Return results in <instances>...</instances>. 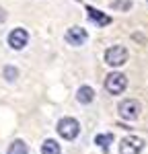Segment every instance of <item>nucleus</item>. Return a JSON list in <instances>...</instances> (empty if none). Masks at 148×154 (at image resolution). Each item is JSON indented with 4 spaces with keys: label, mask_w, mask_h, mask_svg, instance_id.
I'll use <instances>...</instances> for the list:
<instances>
[{
    "label": "nucleus",
    "mask_w": 148,
    "mask_h": 154,
    "mask_svg": "<svg viewBox=\"0 0 148 154\" xmlns=\"http://www.w3.org/2000/svg\"><path fill=\"white\" fill-rule=\"evenodd\" d=\"M58 134H60V138H64V140H74L76 136H78V131H80V123L76 121L74 117H62L60 121H58Z\"/></svg>",
    "instance_id": "f257e3e1"
},
{
    "label": "nucleus",
    "mask_w": 148,
    "mask_h": 154,
    "mask_svg": "<svg viewBox=\"0 0 148 154\" xmlns=\"http://www.w3.org/2000/svg\"><path fill=\"white\" fill-rule=\"evenodd\" d=\"M128 86V78L123 76L122 72H111L109 76L105 78V91L109 95H122Z\"/></svg>",
    "instance_id": "f03ea898"
},
{
    "label": "nucleus",
    "mask_w": 148,
    "mask_h": 154,
    "mask_svg": "<svg viewBox=\"0 0 148 154\" xmlns=\"http://www.w3.org/2000/svg\"><path fill=\"white\" fill-rule=\"evenodd\" d=\"M128 62V49L125 45H111L105 51V64H109L113 68H119Z\"/></svg>",
    "instance_id": "7ed1b4c3"
},
{
    "label": "nucleus",
    "mask_w": 148,
    "mask_h": 154,
    "mask_svg": "<svg viewBox=\"0 0 148 154\" xmlns=\"http://www.w3.org/2000/svg\"><path fill=\"white\" fill-rule=\"evenodd\" d=\"M117 111H119V117L122 119H128V121H134V119L140 117V111H142V105L136 101V99H125L119 103L117 107Z\"/></svg>",
    "instance_id": "20e7f679"
},
{
    "label": "nucleus",
    "mask_w": 148,
    "mask_h": 154,
    "mask_svg": "<svg viewBox=\"0 0 148 154\" xmlns=\"http://www.w3.org/2000/svg\"><path fill=\"white\" fill-rule=\"evenodd\" d=\"M144 148V140L138 136H125L119 142V154H140Z\"/></svg>",
    "instance_id": "39448f33"
},
{
    "label": "nucleus",
    "mask_w": 148,
    "mask_h": 154,
    "mask_svg": "<svg viewBox=\"0 0 148 154\" xmlns=\"http://www.w3.org/2000/svg\"><path fill=\"white\" fill-rule=\"evenodd\" d=\"M8 45H11L12 49H23L25 45H27V41H29V33H27V29H23V27H17V29H12L11 33H8Z\"/></svg>",
    "instance_id": "423d86ee"
},
{
    "label": "nucleus",
    "mask_w": 148,
    "mask_h": 154,
    "mask_svg": "<svg viewBox=\"0 0 148 154\" xmlns=\"http://www.w3.org/2000/svg\"><path fill=\"white\" fill-rule=\"evenodd\" d=\"M86 31L82 27H70L66 33H64V39H66V43H70V45H82L86 41Z\"/></svg>",
    "instance_id": "0eeeda50"
},
{
    "label": "nucleus",
    "mask_w": 148,
    "mask_h": 154,
    "mask_svg": "<svg viewBox=\"0 0 148 154\" xmlns=\"http://www.w3.org/2000/svg\"><path fill=\"white\" fill-rule=\"evenodd\" d=\"M86 12H88V19L97 25V27H107V25L111 23L109 14H103V12L99 11V8H95V6H86Z\"/></svg>",
    "instance_id": "6e6552de"
},
{
    "label": "nucleus",
    "mask_w": 148,
    "mask_h": 154,
    "mask_svg": "<svg viewBox=\"0 0 148 154\" xmlns=\"http://www.w3.org/2000/svg\"><path fill=\"white\" fill-rule=\"evenodd\" d=\"M76 99H78V103L88 105V103H93V99H95V91H93L91 86H80V88L76 91Z\"/></svg>",
    "instance_id": "1a4fd4ad"
},
{
    "label": "nucleus",
    "mask_w": 148,
    "mask_h": 154,
    "mask_svg": "<svg viewBox=\"0 0 148 154\" xmlns=\"http://www.w3.org/2000/svg\"><path fill=\"white\" fill-rule=\"evenodd\" d=\"M60 152H62V148L56 140H45L41 144V154H60Z\"/></svg>",
    "instance_id": "9d476101"
},
{
    "label": "nucleus",
    "mask_w": 148,
    "mask_h": 154,
    "mask_svg": "<svg viewBox=\"0 0 148 154\" xmlns=\"http://www.w3.org/2000/svg\"><path fill=\"white\" fill-rule=\"evenodd\" d=\"M6 154H29V148H27V144H25L23 140H14V142L8 146Z\"/></svg>",
    "instance_id": "9b49d317"
},
{
    "label": "nucleus",
    "mask_w": 148,
    "mask_h": 154,
    "mask_svg": "<svg viewBox=\"0 0 148 154\" xmlns=\"http://www.w3.org/2000/svg\"><path fill=\"white\" fill-rule=\"evenodd\" d=\"M95 144L101 146L103 150H107L109 144H113V134H97L95 136Z\"/></svg>",
    "instance_id": "f8f14e48"
},
{
    "label": "nucleus",
    "mask_w": 148,
    "mask_h": 154,
    "mask_svg": "<svg viewBox=\"0 0 148 154\" xmlns=\"http://www.w3.org/2000/svg\"><path fill=\"white\" fill-rule=\"evenodd\" d=\"M17 76H19V70H17L14 66H6V68H4V78H6L8 82H14Z\"/></svg>",
    "instance_id": "ddd939ff"
},
{
    "label": "nucleus",
    "mask_w": 148,
    "mask_h": 154,
    "mask_svg": "<svg viewBox=\"0 0 148 154\" xmlns=\"http://www.w3.org/2000/svg\"><path fill=\"white\" fill-rule=\"evenodd\" d=\"M4 19H6V12H4V8H0V23H4Z\"/></svg>",
    "instance_id": "4468645a"
},
{
    "label": "nucleus",
    "mask_w": 148,
    "mask_h": 154,
    "mask_svg": "<svg viewBox=\"0 0 148 154\" xmlns=\"http://www.w3.org/2000/svg\"><path fill=\"white\" fill-rule=\"evenodd\" d=\"M146 2H148V0H146Z\"/></svg>",
    "instance_id": "2eb2a0df"
}]
</instances>
